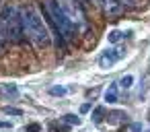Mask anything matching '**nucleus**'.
<instances>
[{"label":"nucleus","mask_w":150,"mask_h":132,"mask_svg":"<svg viewBox=\"0 0 150 132\" xmlns=\"http://www.w3.org/2000/svg\"><path fill=\"white\" fill-rule=\"evenodd\" d=\"M66 130H68V126H58L56 122L50 124V132H66Z\"/></svg>","instance_id":"15"},{"label":"nucleus","mask_w":150,"mask_h":132,"mask_svg":"<svg viewBox=\"0 0 150 132\" xmlns=\"http://www.w3.org/2000/svg\"><path fill=\"white\" fill-rule=\"evenodd\" d=\"M121 37H123V33H121V31H111V33L107 35V39H109V44H117V41H119Z\"/></svg>","instance_id":"12"},{"label":"nucleus","mask_w":150,"mask_h":132,"mask_svg":"<svg viewBox=\"0 0 150 132\" xmlns=\"http://www.w3.org/2000/svg\"><path fill=\"white\" fill-rule=\"evenodd\" d=\"M95 2L105 11V15H109V17H115V15H119L121 11H123V4L119 2V0H95Z\"/></svg>","instance_id":"6"},{"label":"nucleus","mask_w":150,"mask_h":132,"mask_svg":"<svg viewBox=\"0 0 150 132\" xmlns=\"http://www.w3.org/2000/svg\"><path fill=\"white\" fill-rule=\"evenodd\" d=\"M2 111H4L6 116H23V109H19V107H11V105H6Z\"/></svg>","instance_id":"13"},{"label":"nucleus","mask_w":150,"mask_h":132,"mask_svg":"<svg viewBox=\"0 0 150 132\" xmlns=\"http://www.w3.org/2000/svg\"><path fill=\"white\" fill-rule=\"evenodd\" d=\"M127 116L123 113V111H111L109 116H107V120L111 122V124H115V122H121V120H125Z\"/></svg>","instance_id":"9"},{"label":"nucleus","mask_w":150,"mask_h":132,"mask_svg":"<svg viewBox=\"0 0 150 132\" xmlns=\"http://www.w3.org/2000/svg\"><path fill=\"white\" fill-rule=\"evenodd\" d=\"M64 122H68V124H76V126H78V124H80V118H78L76 113H66V116H64Z\"/></svg>","instance_id":"14"},{"label":"nucleus","mask_w":150,"mask_h":132,"mask_svg":"<svg viewBox=\"0 0 150 132\" xmlns=\"http://www.w3.org/2000/svg\"><path fill=\"white\" fill-rule=\"evenodd\" d=\"M45 15H47L50 23H52V27L56 29V33H58V37H60L62 44H64L66 39H72V37H74L76 27H74L72 21L66 17V13L60 9L58 0H47V2H45Z\"/></svg>","instance_id":"2"},{"label":"nucleus","mask_w":150,"mask_h":132,"mask_svg":"<svg viewBox=\"0 0 150 132\" xmlns=\"http://www.w3.org/2000/svg\"><path fill=\"white\" fill-rule=\"evenodd\" d=\"M103 116H105V107H103V105H99V107L93 109V122H95V124L103 122Z\"/></svg>","instance_id":"8"},{"label":"nucleus","mask_w":150,"mask_h":132,"mask_svg":"<svg viewBox=\"0 0 150 132\" xmlns=\"http://www.w3.org/2000/svg\"><path fill=\"white\" fill-rule=\"evenodd\" d=\"M119 2H121L123 6H136V4H138V0H119Z\"/></svg>","instance_id":"18"},{"label":"nucleus","mask_w":150,"mask_h":132,"mask_svg":"<svg viewBox=\"0 0 150 132\" xmlns=\"http://www.w3.org/2000/svg\"><path fill=\"white\" fill-rule=\"evenodd\" d=\"M0 93H2V95H17L19 93V89H17V85H4L2 89H0Z\"/></svg>","instance_id":"10"},{"label":"nucleus","mask_w":150,"mask_h":132,"mask_svg":"<svg viewBox=\"0 0 150 132\" xmlns=\"http://www.w3.org/2000/svg\"><path fill=\"white\" fill-rule=\"evenodd\" d=\"M4 52V33H2V29H0V54Z\"/></svg>","instance_id":"19"},{"label":"nucleus","mask_w":150,"mask_h":132,"mask_svg":"<svg viewBox=\"0 0 150 132\" xmlns=\"http://www.w3.org/2000/svg\"><path fill=\"white\" fill-rule=\"evenodd\" d=\"M21 19H23V29H25V35L37 46V48H50L52 44V35L43 23V19L39 17V13L33 9V6H23L21 9Z\"/></svg>","instance_id":"1"},{"label":"nucleus","mask_w":150,"mask_h":132,"mask_svg":"<svg viewBox=\"0 0 150 132\" xmlns=\"http://www.w3.org/2000/svg\"><path fill=\"white\" fill-rule=\"evenodd\" d=\"M117 97H119V95H117V85L113 83V85H109L107 91H105V101H107V103H115Z\"/></svg>","instance_id":"7"},{"label":"nucleus","mask_w":150,"mask_h":132,"mask_svg":"<svg viewBox=\"0 0 150 132\" xmlns=\"http://www.w3.org/2000/svg\"><path fill=\"white\" fill-rule=\"evenodd\" d=\"M123 56H125V52H123L121 48H109V50H105V52L101 54L99 66H101V68H111V66H113L115 62H119Z\"/></svg>","instance_id":"5"},{"label":"nucleus","mask_w":150,"mask_h":132,"mask_svg":"<svg viewBox=\"0 0 150 132\" xmlns=\"http://www.w3.org/2000/svg\"><path fill=\"white\" fill-rule=\"evenodd\" d=\"M0 29L4 33V39H8L13 44H21L23 35H25L21 11L15 6H4L2 13H0Z\"/></svg>","instance_id":"3"},{"label":"nucleus","mask_w":150,"mask_h":132,"mask_svg":"<svg viewBox=\"0 0 150 132\" xmlns=\"http://www.w3.org/2000/svg\"><path fill=\"white\" fill-rule=\"evenodd\" d=\"M88 109H91V103H84V105H80V111H82V113H86Z\"/></svg>","instance_id":"20"},{"label":"nucleus","mask_w":150,"mask_h":132,"mask_svg":"<svg viewBox=\"0 0 150 132\" xmlns=\"http://www.w3.org/2000/svg\"><path fill=\"white\" fill-rule=\"evenodd\" d=\"M50 93L52 95H66V87H52Z\"/></svg>","instance_id":"16"},{"label":"nucleus","mask_w":150,"mask_h":132,"mask_svg":"<svg viewBox=\"0 0 150 132\" xmlns=\"http://www.w3.org/2000/svg\"><path fill=\"white\" fill-rule=\"evenodd\" d=\"M146 132H150V130H146Z\"/></svg>","instance_id":"23"},{"label":"nucleus","mask_w":150,"mask_h":132,"mask_svg":"<svg viewBox=\"0 0 150 132\" xmlns=\"http://www.w3.org/2000/svg\"><path fill=\"white\" fill-rule=\"evenodd\" d=\"M58 4H60V9L66 13V17L72 21V25L76 27V31H78L80 27H84V17H82L80 9L74 4V0H58Z\"/></svg>","instance_id":"4"},{"label":"nucleus","mask_w":150,"mask_h":132,"mask_svg":"<svg viewBox=\"0 0 150 132\" xmlns=\"http://www.w3.org/2000/svg\"><path fill=\"white\" fill-rule=\"evenodd\" d=\"M119 85H121L123 89H132V85H134V76H132V74H123L121 81H119Z\"/></svg>","instance_id":"11"},{"label":"nucleus","mask_w":150,"mask_h":132,"mask_svg":"<svg viewBox=\"0 0 150 132\" xmlns=\"http://www.w3.org/2000/svg\"><path fill=\"white\" fill-rule=\"evenodd\" d=\"M132 130H134V132H140V130H142V126H140V124H134V126H132Z\"/></svg>","instance_id":"22"},{"label":"nucleus","mask_w":150,"mask_h":132,"mask_svg":"<svg viewBox=\"0 0 150 132\" xmlns=\"http://www.w3.org/2000/svg\"><path fill=\"white\" fill-rule=\"evenodd\" d=\"M11 126H13L11 122H0V128H11Z\"/></svg>","instance_id":"21"},{"label":"nucleus","mask_w":150,"mask_h":132,"mask_svg":"<svg viewBox=\"0 0 150 132\" xmlns=\"http://www.w3.org/2000/svg\"><path fill=\"white\" fill-rule=\"evenodd\" d=\"M39 130H41L39 124H29V126L25 128V132H39Z\"/></svg>","instance_id":"17"}]
</instances>
